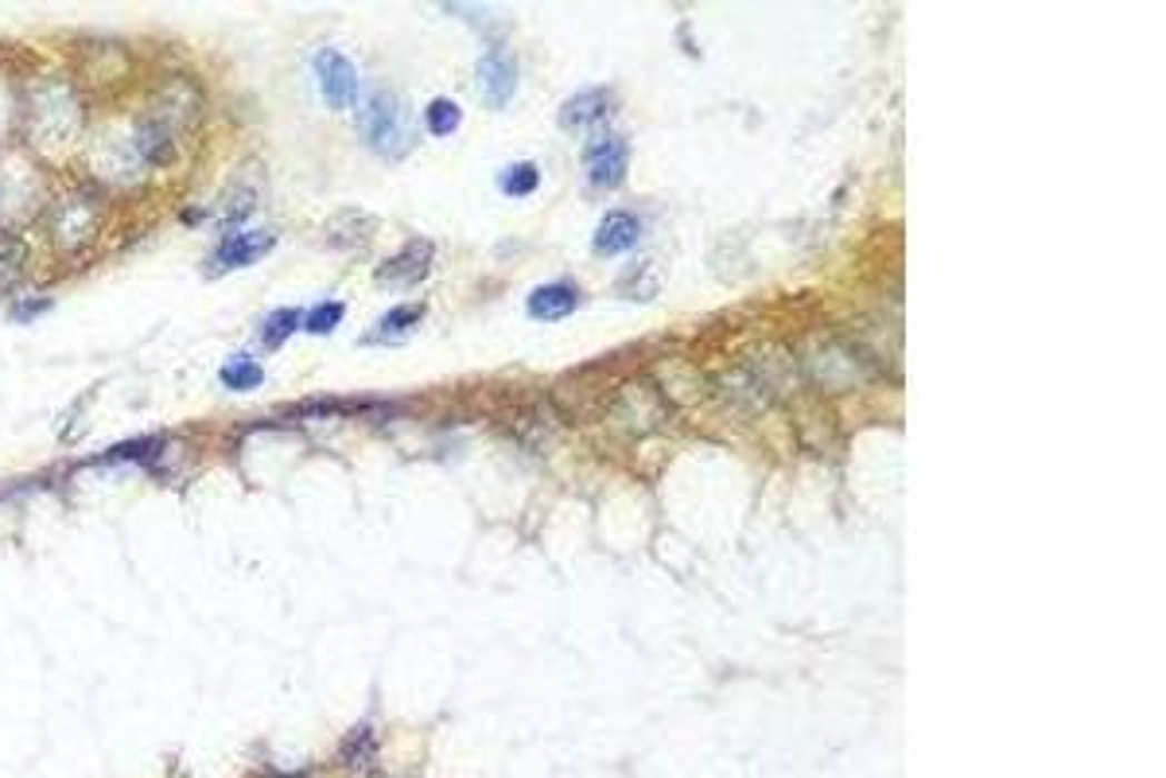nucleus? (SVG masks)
I'll return each mask as SVG.
<instances>
[{"mask_svg":"<svg viewBox=\"0 0 1166 778\" xmlns=\"http://www.w3.org/2000/svg\"><path fill=\"white\" fill-rule=\"evenodd\" d=\"M82 125V106H78L75 90L62 82H47L31 98V137L43 148L70 145Z\"/></svg>","mask_w":1166,"mask_h":778,"instance_id":"obj_1","label":"nucleus"},{"mask_svg":"<svg viewBox=\"0 0 1166 778\" xmlns=\"http://www.w3.org/2000/svg\"><path fill=\"white\" fill-rule=\"evenodd\" d=\"M358 129L366 145L385 156H401L408 148V114L393 90L358 93Z\"/></svg>","mask_w":1166,"mask_h":778,"instance_id":"obj_2","label":"nucleus"},{"mask_svg":"<svg viewBox=\"0 0 1166 778\" xmlns=\"http://www.w3.org/2000/svg\"><path fill=\"white\" fill-rule=\"evenodd\" d=\"M101 226V207L90 191H70L59 207L51 210V242L59 254H78L93 242Z\"/></svg>","mask_w":1166,"mask_h":778,"instance_id":"obj_3","label":"nucleus"},{"mask_svg":"<svg viewBox=\"0 0 1166 778\" xmlns=\"http://www.w3.org/2000/svg\"><path fill=\"white\" fill-rule=\"evenodd\" d=\"M152 117L164 125V129H171L179 137V132L195 129V125L202 121V90L195 78L187 75H171L160 82V90H156V101H152Z\"/></svg>","mask_w":1166,"mask_h":778,"instance_id":"obj_4","label":"nucleus"},{"mask_svg":"<svg viewBox=\"0 0 1166 778\" xmlns=\"http://www.w3.org/2000/svg\"><path fill=\"white\" fill-rule=\"evenodd\" d=\"M806 366L813 378L829 382V386H852V382H863L871 374V363L860 355V347L844 339L813 343V351L806 355Z\"/></svg>","mask_w":1166,"mask_h":778,"instance_id":"obj_5","label":"nucleus"},{"mask_svg":"<svg viewBox=\"0 0 1166 778\" xmlns=\"http://www.w3.org/2000/svg\"><path fill=\"white\" fill-rule=\"evenodd\" d=\"M312 70H315V78H319V90H323V98H327V106H335V109L358 106V70H354V62L346 59L343 51H335V47L315 51Z\"/></svg>","mask_w":1166,"mask_h":778,"instance_id":"obj_6","label":"nucleus"},{"mask_svg":"<svg viewBox=\"0 0 1166 778\" xmlns=\"http://www.w3.org/2000/svg\"><path fill=\"white\" fill-rule=\"evenodd\" d=\"M475 75L486 106H510V98L517 93V55L506 43H491L478 59Z\"/></svg>","mask_w":1166,"mask_h":778,"instance_id":"obj_7","label":"nucleus"},{"mask_svg":"<svg viewBox=\"0 0 1166 778\" xmlns=\"http://www.w3.org/2000/svg\"><path fill=\"white\" fill-rule=\"evenodd\" d=\"M626 140L614 137V132H603L599 140H591L587 156H583V171H587V184L595 191H614L622 184V176H626Z\"/></svg>","mask_w":1166,"mask_h":778,"instance_id":"obj_8","label":"nucleus"},{"mask_svg":"<svg viewBox=\"0 0 1166 778\" xmlns=\"http://www.w3.org/2000/svg\"><path fill=\"white\" fill-rule=\"evenodd\" d=\"M432 257H436V246H432V242H408V246H401L389 262H382L377 280H382L385 288H413L428 277Z\"/></svg>","mask_w":1166,"mask_h":778,"instance_id":"obj_9","label":"nucleus"},{"mask_svg":"<svg viewBox=\"0 0 1166 778\" xmlns=\"http://www.w3.org/2000/svg\"><path fill=\"white\" fill-rule=\"evenodd\" d=\"M642 242V218L634 210H606L603 223L595 230V254L599 257H619Z\"/></svg>","mask_w":1166,"mask_h":778,"instance_id":"obj_10","label":"nucleus"},{"mask_svg":"<svg viewBox=\"0 0 1166 778\" xmlns=\"http://www.w3.org/2000/svg\"><path fill=\"white\" fill-rule=\"evenodd\" d=\"M525 308L533 319H564L580 308V288L572 280H549V285L533 288Z\"/></svg>","mask_w":1166,"mask_h":778,"instance_id":"obj_11","label":"nucleus"},{"mask_svg":"<svg viewBox=\"0 0 1166 778\" xmlns=\"http://www.w3.org/2000/svg\"><path fill=\"white\" fill-rule=\"evenodd\" d=\"M611 106H614V98H611V90H603V86H595V90H580L561 106V125L564 129H591V125H603V117L611 114Z\"/></svg>","mask_w":1166,"mask_h":778,"instance_id":"obj_12","label":"nucleus"},{"mask_svg":"<svg viewBox=\"0 0 1166 778\" xmlns=\"http://www.w3.org/2000/svg\"><path fill=\"white\" fill-rule=\"evenodd\" d=\"M132 145H137V156L140 164H171L176 160V148H179V137L171 129H164L156 117H145V121L137 125V132H132Z\"/></svg>","mask_w":1166,"mask_h":778,"instance_id":"obj_13","label":"nucleus"},{"mask_svg":"<svg viewBox=\"0 0 1166 778\" xmlns=\"http://www.w3.org/2000/svg\"><path fill=\"white\" fill-rule=\"evenodd\" d=\"M269 249H273V234L269 230L234 234V238H226L223 246H218V265H223V269H241V265L261 262Z\"/></svg>","mask_w":1166,"mask_h":778,"instance_id":"obj_14","label":"nucleus"},{"mask_svg":"<svg viewBox=\"0 0 1166 778\" xmlns=\"http://www.w3.org/2000/svg\"><path fill=\"white\" fill-rule=\"evenodd\" d=\"M369 230H374V226H369L366 215H358V210H346V215H335V218H330V234H327V238H330V246L354 249V246H362V242L369 238Z\"/></svg>","mask_w":1166,"mask_h":778,"instance_id":"obj_15","label":"nucleus"},{"mask_svg":"<svg viewBox=\"0 0 1166 778\" xmlns=\"http://www.w3.org/2000/svg\"><path fill=\"white\" fill-rule=\"evenodd\" d=\"M257 199H261V187L238 179V184L230 187V195H226V203H223V223H246V218L257 210Z\"/></svg>","mask_w":1166,"mask_h":778,"instance_id":"obj_16","label":"nucleus"},{"mask_svg":"<svg viewBox=\"0 0 1166 778\" xmlns=\"http://www.w3.org/2000/svg\"><path fill=\"white\" fill-rule=\"evenodd\" d=\"M23 265H28V246L16 234H0V288L16 285Z\"/></svg>","mask_w":1166,"mask_h":778,"instance_id":"obj_17","label":"nucleus"},{"mask_svg":"<svg viewBox=\"0 0 1166 778\" xmlns=\"http://www.w3.org/2000/svg\"><path fill=\"white\" fill-rule=\"evenodd\" d=\"M261 382H265V374L254 358H234V363L223 366V386L234 390V393H249V390L261 386Z\"/></svg>","mask_w":1166,"mask_h":778,"instance_id":"obj_18","label":"nucleus"},{"mask_svg":"<svg viewBox=\"0 0 1166 778\" xmlns=\"http://www.w3.org/2000/svg\"><path fill=\"white\" fill-rule=\"evenodd\" d=\"M541 187V168L533 160H517L502 171V191L506 195H533Z\"/></svg>","mask_w":1166,"mask_h":778,"instance_id":"obj_19","label":"nucleus"},{"mask_svg":"<svg viewBox=\"0 0 1166 778\" xmlns=\"http://www.w3.org/2000/svg\"><path fill=\"white\" fill-rule=\"evenodd\" d=\"M463 121L460 106H455L452 98H436L428 109H424V125H428V132H436V137H447V132H455Z\"/></svg>","mask_w":1166,"mask_h":778,"instance_id":"obj_20","label":"nucleus"},{"mask_svg":"<svg viewBox=\"0 0 1166 778\" xmlns=\"http://www.w3.org/2000/svg\"><path fill=\"white\" fill-rule=\"evenodd\" d=\"M299 324H304V316H299L296 308H280V312H273V316L265 319V332H261L265 347H280V343H288V339H292V332H296Z\"/></svg>","mask_w":1166,"mask_h":778,"instance_id":"obj_21","label":"nucleus"},{"mask_svg":"<svg viewBox=\"0 0 1166 778\" xmlns=\"http://www.w3.org/2000/svg\"><path fill=\"white\" fill-rule=\"evenodd\" d=\"M343 312H346V304H338V301L315 304V308L304 316V327H307L312 335H327V332H335V324L343 319Z\"/></svg>","mask_w":1166,"mask_h":778,"instance_id":"obj_22","label":"nucleus"},{"mask_svg":"<svg viewBox=\"0 0 1166 778\" xmlns=\"http://www.w3.org/2000/svg\"><path fill=\"white\" fill-rule=\"evenodd\" d=\"M421 304H408V308H393L389 312V316H385L382 319V327H377V332H382V335H397V332H408V327H413L416 324V319H421Z\"/></svg>","mask_w":1166,"mask_h":778,"instance_id":"obj_23","label":"nucleus"},{"mask_svg":"<svg viewBox=\"0 0 1166 778\" xmlns=\"http://www.w3.org/2000/svg\"><path fill=\"white\" fill-rule=\"evenodd\" d=\"M650 277H653V269H638V273H630V280H650ZM653 280H658V277H653ZM622 293H630V296H638V301H645V296H653V293H658V288H653V285H642V288L626 285V288H622Z\"/></svg>","mask_w":1166,"mask_h":778,"instance_id":"obj_24","label":"nucleus"}]
</instances>
